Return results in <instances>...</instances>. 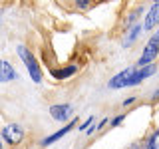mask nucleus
<instances>
[{
    "instance_id": "f8f14e48",
    "label": "nucleus",
    "mask_w": 159,
    "mask_h": 149,
    "mask_svg": "<svg viewBox=\"0 0 159 149\" xmlns=\"http://www.w3.org/2000/svg\"><path fill=\"white\" fill-rule=\"evenodd\" d=\"M121 121H123V115H116V117L111 119V123H109V125H111V127H117Z\"/></svg>"
},
{
    "instance_id": "6e6552de",
    "label": "nucleus",
    "mask_w": 159,
    "mask_h": 149,
    "mask_svg": "<svg viewBox=\"0 0 159 149\" xmlns=\"http://www.w3.org/2000/svg\"><path fill=\"white\" fill-rule=\"evenodd\" d=\"M16 78H18V74L14 72V68L6 60H0V82H12Z\"/></svg>"
},
{
    "instance_id": "0eeeda50",
    "label": "nucleus",
    "mask_w": 159,
    "mask_h": 149,
    "mask_svg": "<svg viewBox=\"0 0 159 149\" xmlns=\"http://www.w3.org/2000/svg\"><path fill=\"white\" fill-rule=\"evenodd\" d=\"M159 24V2L151 4L149 12L145 14V20H143V30H151Z\"/></svg>"
},
{
    "instance_id": "f257e3e1",
    "label": "nucleus",
    "mask_w": 159,
    "mask_h": 149,
    "mask_svg": "<svg viewBox=\"0 0 159 149\" xmlns=\"http://www.w3.org/2000/svg\"><path fill=\"white\" fill-rule=\"evenodd\" d=\"M157 72V68L153 66H145L141 70H133V68H127L123 70V72H119L117 76H113L111 79H109L107 86L113 88V89H119V88H129V86H137V84H141L143 79L151 78L153 74Z\"/></svg>"
},
{
    "instance_id": "ddd939ff",
    "label": "nucleus",
    "mask_w": 159,
    "mask_h": 149,
    "mask_svg": "<svg viewBox=\"0 0 159 149\" xmlns=\"http://www.w3.org/2000/svg\"><path fill=\"white\" fill-rule=\"evenodd\" d=\"M107 123H109V119H102V121H99L98 125H96V129H102L103 125H107Z\"/></svg>"
},
{
    "instance_id": "7ed1b4c3",
    "label": "nucleus",
    "mask_w": 159,
    "mask_h": 149,
    "mask_svg": "<svg viewBox=\"0 0 159 149\" xmlns=\"http://www.w3.org/2000/svg\"><path fill=\"white\" fill-rule=\"evenodd\" d=\"M157 54H159V32H155L151 38L147 40L145 48H143V54H141V58L137 60V64H139L141 68L151 66V62L157 58Z\"/></svg>"
},
{
    "instance_id": "f03ea898",
    "label": "nucleus",
    "mask_w": 159,
    "mask_h": 149,
    "mask_svg": "<svg viewBox=\"0 0 159 149\" xmlns=\"http://www.w3.org/2000/svg\"><path fill=\"white\" fill-rule=\"evenodd\" d=\"M16 52H18L20 60H22V64L26 66L28 74H30V78H32L36 84H40V82H42V70H40V66H38V60L34 58V54L30 52V50H28L26 46H18V48H16Z\"/></svg>"
},
{
    "instance_id": "20e7f679",
    "label": "nucleus",
    "mask_w": 159,
    "mask_h": 149,
    "mask_svg": "<svg viewBox=\"0 0 159 149\" xmlns=\"http://www.w3.org/2000/svg\"><path fill=\"white\" fill-rule=\"evenodd\" d=\"M2 137L6 139L10 145H16L24 139V129L18 125V123H8V125L2 127Z\"/></svg>"
},
{
    "instance_id": "4468645a",
    "label": "nucleus",
    "mask_w": 159,
    "mask_h": 149,
    "mask_svg": "<svg viewBox=\"0 0 159 149\" xmlns=\"http://www.w3.org/2000/svg\"><path fill=\"white\" fill-rule=\"evenodd\" d=\"M78 6H80V8H88L89 2H86V0H82V2H80V0H78Z\"/></svg>"
},
{
    "instance_id": "423d86ee",
    "label": "nucleus",
    "mask_w": 159,
    "mask_h": 149,
    "mask_svg": "<svg viewBox=\"0 0 159 149\" xmlns=\"http://www.w3.org/2000/svg\"><path fill=\"white\" fill-rule=\"evenodd\" d=\"M76 123H78V119H74V121H72V123H68L66 127H62V129H58L56 133H52V135L44 137V139H42V143H40V145H42V147H48V145H52V143H56L58 139H62L64 135H68V133L72 131L74 127H76Z\"/></svg>"
},
{
    "instance_id": "1a4fd4ad",
    "label": "nucleus",
    "mask_w": 159,
    "mask_h": 149,
    "mask_svg": "<svg viewBox=\"0 0 159 149\" xmlns=\"http://www.w3.org/2000/svg\"><path fill=\"white\" fill-rule=\"evenodd\" d=\"M76 72H78L76 66H68V68L56 70V72H54V78H56V79H66V78H70V76H74Z\"/></svg>"
},
{
    "instance_id": "9d476101",
    "label": "nucleus",
    "mask_w": 159,
    "mask_h": 149,
    "mask_svg": "<svg viewBox=\"0 0 159 149\" xmlns=\"http://www.w3.org/2000/svg\"><path fill=\"white\" fill-rule=\"evenodd\" d=\"M141 30H143V26H133V28H131V32H129V36L125 38V42H123V46H125V48H127V46H131L133 40L137 38V34L141 32Z\"/></svg>"
},
{
    "instance_id": "2eb2a0df",
    "label": "nucleus",
    "mask_w": 159,
    "mask_h": 149,
    "mask_svg": "<svg viewBox=\"0 0 159 149\" xmlns=\"http://www.w3.org/2000/svg\"><path fill=\"white\" fill-rule=\"evenodd\" d=\"M131 103H133V97H127V99H125V102H123V106H125V107H127V106H131Z\"/></svg>"
},
{
    "instance_id": "39448f33",
    "label": "nucleus",
    "mask_w": 159,
    "mask_h": 149,
    "mask_svg": "<svg viewBox=\"0 0 159 149\" xmlns=\"http://www.w3.org/2000/svg\"><path fill=\"white\" fill-rule=\"evenodd\" d=\"M74 113V107L70 103H56V106L50 107V115L56 121H66V119Z\"/></svg>"
},
{
    "instance_id": "9b49d317",
    "label": "nucleus",
    "mask_w": 159,
    "mask_h": 149,
    "mask_svg": "<svg viewBox=\"0 0 159 149\" xmlns=\"http://www.w3.org/2000/svg\"><path fill=\"white\" fill-rule=\"evenodd\" d=\"M92 123H93V115H89L84 123H80V131H88V129L92 127Z\"/></svg>"
},
{
    "instance_id": "dca6fc26",
    "label": "nucleus",
    "mask_w": 159,
    "mask_h": 149,
    "mask_svg": "<svg viewBox=\"0 0 159 149\" xmlns=\"http://www.w3.org/2000/svg\"><path fill=\"white\" fill-rule=\"evenodd\" d=\"M0 149H2V143H0Z\"/></svg>"
}]
</instances>
